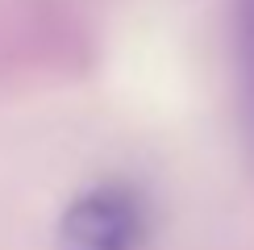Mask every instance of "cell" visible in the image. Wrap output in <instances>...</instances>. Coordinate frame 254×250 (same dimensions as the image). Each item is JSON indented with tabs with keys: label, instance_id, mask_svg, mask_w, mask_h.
Returning a JSON list of instances; mask_svg holds the SVG:
<instances>
[{
	"label": "cell",
	"instance_id": "7a4b0ae2",
	"mask_svg": "<svg viewBox=\"0 0 254 250\" xmlns=\"http://www.w3.org/2000/svg\"><path fill=\"white\" fill-rule=\"evenodd\" d=\"M229 46H234V100L238 133L254 167V0H229Z\"/></svg>",
	"mask_w": 254,
	"mask_h": 250
},
{
	"label": "cell",
	"instance_id": "6da1fadb",
	"mask_svg": "<svg viewBox=\"0 0 254 250\" xmlns=\"http://www.w3.org/2000/svg\"><path fill=\"white\" fill-rule=\"evenodd\" d=\"M146 242V200L125 184L79 196L63 217V250H137Z\"/></svg>",
	"mask_w": 254,
	"mask_h": 250
}]
</instances>
